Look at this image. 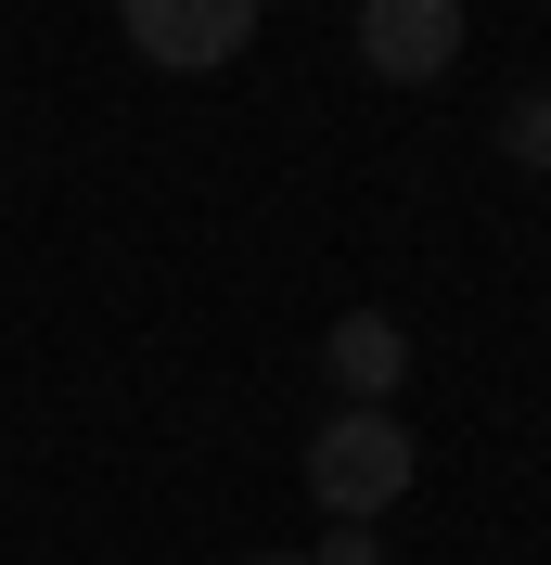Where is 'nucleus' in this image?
I'll use <instances>...</instances> for the list:
<instances>
[{
    "label": "nucleus",
    "instance_id": "39448f33",
    "mask_svg": "<svg viewBox=\"0 0 551 565\" xmlns=\"http://www.w3.org/2000/svg\"><path fill=\"white\" fill-rule=\"evenodd\" d=\"M500 154L551 180V90H514V104H500Z\"/></svg>",
    "mask_w": 551,
    "mask_h": 565
},
{
    "label": "nucleus",
    "instance_id": "0eeeda50",
    "mask_svg": "<svg viewBox=\"0 0 551 565\" xmlns=\"http://www.w3.org/2000/svg\"><path fill=\"white\" fill-rule=\"evenodd\" d=\"M244 565H309V553H244Z\"/></svg>",
    "mask_w": 551,
    "mask_h": 565
},
{
    "label": "nucleus",
    "instance_id": "7ed1b4c3",
    "mask_svg": "<svg viewBox=\"0 0 551 565\" xmlns=\"http://www.w3.org/2000/svg\"><path fill=\"white\" fill-rule=\"evenodd\" d=\"M359 65L423 90V77L462 65V0H359Z\"/></svg>",
    "mask_w": 551,
    "mask_h": 565
},
{
    "label": "nucleus",
    "instance_id": "20e7f679",
    "mask_svg": "<svg viewBox=\"0 0 551 565\" xmlns=\"http://www.w3.org/2000/svg\"><path fill=\"white\" fill-rule=\"evenodd\" d=\"M321 373H334L346 412H398V386H411V321L398 309H346L321 334Z\"/></svg>",
    "mask_w": 551,
    "mask_h": 565
},
{
    "label": "nucleus",
    "instance_id": "f257e3e1",
    "mask_svg": "<svg viewBox=\"0 0 551 565\" xmlns=\"http://www.w3.org/2000/svg\"><path fill=\"white\" fill-rule=\"evenodd\" d=\"M411 476H423V450H411V424H398V412H334V424H309V501L334 514V527H385V514L411 501Z\"/></svg>",
    "mask_w": 551,
    "mask_h": 565
},
{
    "label": "nucleus",
    "instance_id": "6e6552de",
    "mask_svg": "<svg viewBox=\"0 0 551 565\" xmlns=\"http://www.w3.org/2000/svg\"><path fill=\"white\" fill-rule=\"evenodd\" d=\"M462 13H475V0H462Z\"/></svg>",
    "mask_w": 551,
    "mask_h": 565
},
{
    "label": "nucleus",
    "instance_id": "423d86ee",
    "mask_svg": "<svg viewBox=\"0 0 551 565\" xmlns=\"http://www.w3.org/2000/svg\"><path fill=\"white\" fill-rule=\"evenodd\" d=\"M309 565H385V527H321Z\"/></svg>",
    "mask_w": 551,
    "mask_h": 565
},
{
    "label": "nucleus",
    "instance_id": "f03ea898",
    "mask_svg": "<svg viewBox=\"0 0 551 565\" xmlns=\"http://www.w3.org/2000/svg\"><path fill=\"white\" fill-rule=\"evenodd\" d=\"M116 26H129L141 65H168V77H218V65H244L257 0H116Z\"/></svg>",
    "mask_w": 551,
    "mask_h": 565
}]
</instances>
